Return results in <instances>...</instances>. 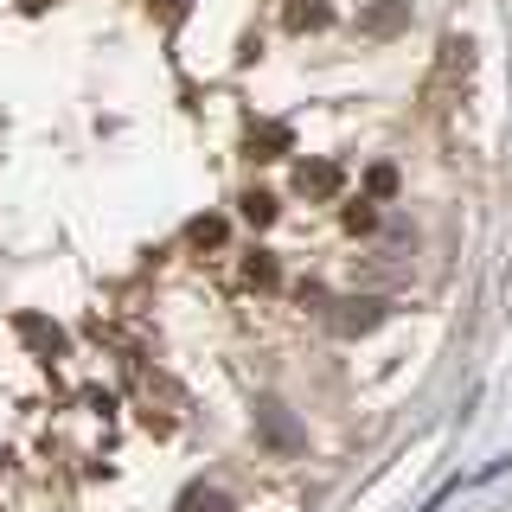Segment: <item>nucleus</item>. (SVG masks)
I'll use <instances>...</instances> for the list:
<instances>
[{
  "instance_id": "f8f14e48",
  "label": "nucleus",
  "mask_w": 512,
  "mask_h": 512,
  "mask_svg": "<svg viewBox=\"0 0 512 512\" xmlns=\"http://www.w3.org/2000/svg\"><path fill=\"white\" fill-rule=\"evenodd\" d=\"M340 218H346V231H372V224H378V212H372V205H365V199H359V205H346Z\"/></svg>"
},
{
  "instance_id": "f257e3e1",
  "label": "nucleus",
  "mask_w": 512,
  "mask_h": 512,
  "mask_svg": "<svg viewBox=\"0 0 512 512\" xmlns=\"http://www.w3.org/2000/svg\"><path fill=\"white\" fill-rule=\"evenodd\" d=\"M384 320V301L378 295H340V301H327V327L340 333V340H359V333H372Z\"/></svg>"
},
{
  "instance_id": "6e6552de",
  "label": "nucleus",
  "mask_w": 512,
  "mask_h": 512,
  "mask_svg": "<svg viewBox=\"0 0 512 512\" xmlns=\"http://www.w3.org/2000/svg\"><path fill=\"white\" fill-rule=\"evenodd\" d=\"M237 212H244V224L263 231V224H276V199H269V192H244V199H237Z\"/></svg>"
},
{
  "instance_id": "0eeeda50",
  "label": "nucleus",
  "mask_w": 512,
  "mask_h": 512,
  "mask_svg": "<svg viewBox=\"0 0 512 512\" xmlns=\"http://www.w3.org/2000/svg\"><path fill=\"white\" fill-rule=\"evenodd\" d=\"M256 423H263V429H269V442H282V448H295V442H301V436H295V423L282 416V404H263V410H256Z\"/></svg>"
},
{
  "instance_id": "2eb2a0df",
  "label": "nucleus",
  "mask_w": 512,
  "mask_h": 512,
  "mask_svg": "<svg viewBox=\"0 0 512 512\" xmlns=\"http://www.w3.org/2000/svg\"><path fill=\"white\" fill-rule=\"evenodd\" d=\"M26 7H32V13H39V7H52V0H26Z\"/></svg>"
},
{
  "instance_id": "4468645a",
  "label": "nucleus",
  "mask_w": 512,
  "mask_h": 512,
  "mask_svg": "<svg viewBox=\"0 0 512 512\" xmlns=\"http://www.w3.org/2000/svg\"><path fill=\"white\" fill-rule=\"evenodd\" d=\"M160 7H167V20H180V13H186V0H160Z\"/></svg>"
},
{
  "instance_id": "39448f33",
  "label": "nucleus",
  "mask_w": 512,
  "mask_h": 512,
  "mask_svg": "<svg viewBox=\"0 0 512 512\" xmlns=\"http://www.w3.org/2000/svg\"><path fill=\"white\" fill-rule=\"evenodd\" d=\"M20 333L45 352V359H52V352H64V333L52 327V320H39V314H20Z\"/></svg>"
},
{
  "instance_id": "9b49d317",
  "label": "nucleus",
  "mask_w": 512,
  "mask_h": 512,
  "mask_svg": "<svg viewBox=\"0 0 512 512\" xmlns=\"http://www.w3.org/2000/svg\"><path fill=\"white\" fill-rule=\"evenodd\" d=\"M244 282H250V288H269V282H276V263H269V256L256 250L250 263H244Z\"/></svg>"
},
{
  "instance_id": "f03ea898",
  "label": "nucleus",
  "mask_w": 512,
  "mask_h": 512,
  "mask_svg": "<svg viewBox=\"0 0 512 512\" xmlns=\"http://www.w3.org/2000/svg\"><path fill=\"white\" fill-rule=\"evenodd\" d=\"M340 186H346V173L333 167V160H301V167H295V192H301V199H333Z\"/></svg>"
},
{
  "instance_id": "ddd939ff",
  "label": "nucleus",
  "mask_w": 512,
  "mask_h": 512,
  "mask_svg": "<svg viewBox=\"0 0 512 512\" xmlns=\"http://www.w3.org/2000/svg\"><path fill=\"white\" fill-rule=\"evenodd\" d=\"M365 186L384 199V192H397V173H391V167H372V173H365Z\"/></svg>"
},
{
  "instance_id": "1a4fd4ad",
  "label": "nucleus",
  "mask_w": 512,
  "mask_h": 512,
  "mask_svg": "<svg viewBox=\"0 0 512 512\" xmlns=\"http://www.w3.org/2000/svg\"><path fill=\"white\" fill-rule=\"evenodd\" d=\"M180 512H231V500H224L218 487H186L180 493Z\"/></svg>"
},
{
  "instance_id": "9d476101",
  "label": "nucleus",
  "mask_w": 512,
  "mask_h": 512,
  "mask_svg": "<svg viewBox=\"0 0 512 512\" xmlns=\"http://www.w3.org/2000/svg\"><path fill=\"white\" fill-rule=\"evenodd\" d=\"M186 237H192L199 250H205V244H224V218H192V231H186Z\"/></svg>"
},
{
  "instance_id": "20e7f679",
  "label": "nucleus",
  "mask_w": 512,
  "mask_h": 512,
  "mask_svg": "<svg viewBox=\"0 0 512 512\" xmlns=\"http://www.w3.org/2000/svg\"><path fill=\"white\" fill-rule=\"evenodd\" d=\"M410 20V0H378L372 13H365V32H378V39H391L397 26Z\"/></svg>"
},
{
  "instance_id": "7ed1b4c3",
  "label": "nucleus",
  "mask_w": 512,
  "mask_h": 512,
  "mask_svg": "<svg viewBox=\"0 0 512 512\" xmlns=\"http://www.w3.org/2000/svg\"><path fill=\"white\" fill-rule=\"evenodd\" d=\"M244 148H250V160H282L288 154V128L282 122H256L244 135Z\"/></svg>"
},
{
  "instance_id": "423d86ee",
  "label": "nucleus",
  "mask_w": 512,
  "mask_h": 512,
  "mask_svg": "<svg viewBox=\"0 0 512 512\" xmlns=\"http://www.w3.org/2000/svg\"><path fill=\"white\" fill-rule=\"evenodd\" d=\"M333 13H327V0H288V26L295 32H320Z\"/></svg>"
}]
</instances>
